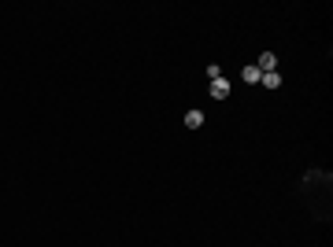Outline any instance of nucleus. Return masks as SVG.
Listing matches in <instances>:
<instances>
[{
	"instance_id": "f257e3e1",
	"label": "nucleus",
	"mask_w": 333,
	"mask_h": 247,
	"mask_svg": "<svg viewBox=\"0 0 333 247\" xmlns=\"http://www.w3.org/2000/svg\"><path fill=\"white\" fill-rule=\"evenodd\" d=\"M211 96L226 100V96H230V82H226V78H215V82H211Z\"/></svg>"
},
{
	"instance_id": "f03ea898",
	"label": "nucleus",
	"mask_w": 333,
	"mask_h": 247,
	"mask_svg": "<svg viewBox=\"0 0 333 247\" xmlns=\"http://www.w3.org/2000/svg\"><path fill=\"white\" fill-rule=\"evenodd\" d=\"M256 66H259V74H266V70H274V66H278V56H274V52H263Z\"/></svg>"
},
{
	"instance_id": "7ed1b4c3",
	"label": "nucleus",
	"mask_w": 333,
	"mask_h": 247,
	"mask_svg": "<svg viewBox=\"0 0 333 247\" xmlns=\"http://www.w3.org/2000/svg\"><path fill=\"white\" fill-rule=\"evenodd\" d=\"M259 82H263L266 89H278V85H282V74H278V70H266V74L259 78Z\"/></svg>"
},
{
	"instance_id": "20e7f679",
	"label": "nucleus",
	"mask_w": 333,
	"mask_h": 247,
	"mask_svg": "<svg viewBox=\"0 0 333 247\" xmlns=\"http://www.w3.org/2000/svg\"><path fill=\"white\" fill-rule=\"evenodd\" d=\"M241 78H244L248 85H259V78H263V74H259V66H244V70H241Z\"/></svg>"
},
{
	"instance_id": "39448f33",
	"label": "nucleus",
	"mask_w": 333,
	"mask_h": 247,
	"mask_svg": "<svg viewBox=\"0 0 333 247\" xmlns=\"http://www.w3.org/2000/svg\"><path fill=\"white\" fill-rule=\"evenodd\" d=\"M185 125H189V129H200V125H204V115H200V111H189V115H185Z\"/></svg>"
}]
</instances>
